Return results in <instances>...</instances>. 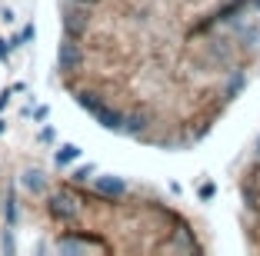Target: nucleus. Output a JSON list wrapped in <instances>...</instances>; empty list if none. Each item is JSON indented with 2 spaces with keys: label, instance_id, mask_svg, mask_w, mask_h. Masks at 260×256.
<instances>
[{
  "label": "nucleus",
  "instance_id": "obj_10",
  "mask_svg": "<svg viewBox=\"0 0 260 256\" xmlns=\"http://www.w3.org/2000/svg\"><path fill=\"white\" fill-rule=\"evenodd\" d=\"M90 176H93V166H80V170H77V173H74V180L87 183V180H90Z\"/></svg>",
  "mask_w": 260,
  "mask_h": 256
},
{
  "label": "nucleus",
  "instance_id": "obj_4",
  "mask_svg": "<svg viewBox=\"0 0 260 256\" xmlns=\"http://www.w3.org/2000/svg\"><path fill=\"white\" fill-rule=\"evenodd\" d=\"M97 120H100L104 130H123V117H120V113H104V110H100Z\"/></svg>",
  "mask_w": 260,
  "mask_h": 256
},
{
  "label": "nucleus",
  "instance_id": "obj_14",
  "mask_svg": "<svg viewBox=\"0 0 260 256\" xmlns=\"http://www.w3.org/2000/svg\"><path fill=\"white\" fill-rule=\"evenodd\" d=\"M257 153H260V147H257Z\"/></svg>",
  "mask_w": 260,
  "mask_h": 256
},
{
  "label": "nucleus",
  "instance_id": "obj_5",
  "mask_svg": "<svg viewBox=\"0 0 260 256\" xmlns=\"http://www.w3.org/2000/svg\"><path fill=\"white\" fill-rule=\"evenodd\" d=\"M23 187L30 190V193H44V173H37V170H27V173H23Z\"/></svg>",
  "mask_w": 260,
  "mask_h": 256
},
{
  "label": "nucleus",
  "instance_id": "obj_13",
  "mask_svg": "<svg viewBox=\"0 0 260 256\" xmlns=\"http://www.w3.org/2000/svg\"><path fill=\"white\" fill-rule=\"evenodd\" d=\"M77 4H97V0H77Z\"/></svg>",
  "mask_w": 260,
  "mask_h": 256
},
{
  "label": "nucleus",
  "instance_id": "obj_8",
  "mask_svg": "<svg viewBox=\"0 0 260 256\" xmlns=\"http://www.w3.org/2000/svg\"><path fill=\"white\" fill-rule=\"evenodd\" d=\"M84 23H87V20H77V14H70V17H67V33H70V37H77V33L84 30Z\"/></svg>",
  "mask_w": 260,
  "mask_h": 256
},
{
  "label": "nucleus",
  "instance_id": "obj_3",
  "mask_svg": "<svg viewBox=\"0 0 260 256\" xmlns=\"http://www.w3.org/2000/svg\"><path fill=\"white\" fill-rule=\"evenodd\" d=\"M97 190L107 196H120L123 193V180H110V176H100L97 180Z\"/></svg>",
  "mask_w": 260,
  "mask_h": 256
},
{
  "label": "nucleus",
  "instance_id": "obj_2",
  "mask_svg": "<svg viewBox=\"0 0 260 256\" xmlns=\"http://www.w3.org/2000/svg\"><path fill=\"white\" fill-rule=\"evenodd\" d=\"M50 213H54L57 220H63V223H74L77 216H80V210H77V200L67 193H57L54 200H50Z\"/></svg>",
  "mask_w": 260,
  "mask_h": 256
},
{
  "label": "nucleus",
  "instance_id": "obj_11",
  "mask_svg": "<svg viewBox=\"0 0 260 256\" xmlns=\"http://www.w3.org/2000/svg\"><path fill=\"white\" fill-rule=\"evenodd\" d=\"M10 47H14V44H7V40H0V60H7V57H10Z\"/></svg>",
  "mask_w": 260,
  "mask_h": 256
},
{
  "label": "nucleus",
  "instance_id": "obj_12",
  "mask_svg": "<svg viewBox=\"0 0 260 256\" xmlns=\"http://www.w3.org/2000/svg\"><path fill=\"white\" fill-rule=\"evenodd\" d=\"M7 100H10V90H4V93H0V110L7 106Z\"/></svg>",
  "mask_w": 260,
  "mask_h": 256
},
{
  "label": "nucleus",
  "instance_id": "obj_6",
  "mask_svg": "<svg viewBox=\"0 0 260 256\" xmlns=\"http://www.w3.org/2000/svg\"><path fill=\"white\" fill-rule=\"evenodd\" d=\"M77 157H80V150H77L74 143H63L60 150H57V166H63V163H74Z\"/></svg>",
  "mask_w": 260,
  "mask_h": 256
},
{
  "label": "nucleus",
  "instance_id": "obj_1",
  "mask_svg": "<svg viewBox=\"0 0 260 256\" xmlns=\"http://www.w3.org/2000/svg\"><path fill=\"white\" fill-rule=\"evenodd\" d=\"M80 60H84V53H80V47H77V40H63L60 50H57V67L63 70V74H74L77 67H80Z\"/></svg>",
  "mask_w": 260,
  "mask_h": 256
},
{
  "label": "nucleus",
  "instance_id": "obj_7",
  "mask_svg": "<svg viewBox=\"0 0 260 256\" xmlns=\"http://www.w3.org/2000/svg\"><path fill=\"white\" fill-rule=\"evenodd\" d=\"M77 103L84 106V110H90V113H100V103H97V97H93V93H80V97H77Z\"/></svg>",
  "mask_w": 260,
  "mask_h": 256
},
{
  "label": "nucleus",
  "instance_id": "obj_9",
  "mask_svg": "<svg viewBox=\"0 0 260 256\" xmlns=\"http://www.w3.org/2000/svg\"><path fill=\"white\" fill-rule=\"evenodd\" d=\"M123 130H127V133H140V130H144V117H130V120L123 123Z\"/></svg>",
  "mask_w": 260,
  "mask_h": 256
}]
</instances>
